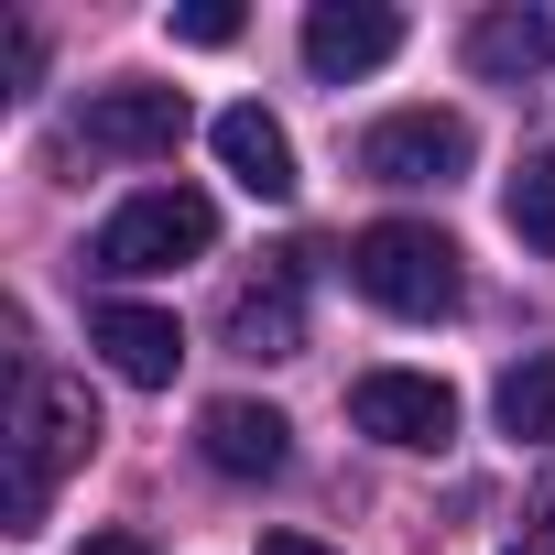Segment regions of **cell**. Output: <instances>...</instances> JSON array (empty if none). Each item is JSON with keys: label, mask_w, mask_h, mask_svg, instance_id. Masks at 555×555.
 Instances as JSON below:
<instances>
[{"label": "cell", "mask_w": 555, "mask_h": 555, "mask_svg": "<svg viewBox=\"0 0 555 555\" xmlns=\"http://www.w3.org/2000/svg\"><path fill=\"white\" fill-rule=\"evenodd\" d=\"M349 284H360L382 317H414V327H436V317L468 306L457 240L425 229V218H382V229H360V240H349Z\"/></svg>", "instance_id": "2"}, {"label": "cell", "mask_w": 555, "mask_h": 555, "mask_svg": "<svg viewBox=\"0 0 555 555\" xmlns=\"http://www.w3.org/2000/svg\"><path fill=\"white\" fill-rule=\"evenodd\" d=\"M99 436H109V425H99L88 382L23 360V382H12V533H44V490H55V468H88Z\"/></svg>", "instance_id": "1"}, {"label": "cell", "mask_w": 555, "mask_h": 555, "mask_svg": "<svg viewBox=\"0 0 555 555\" xmlns=\"http://www.w3.org/2000/svg\"><path fill=\"white\" fill-rule=\"evenodd\" d=\"M164 34L196 44V55H218V44H240V12H229V0H185V12H164Z\"/></svg>", "instance_id": "15"}, {"label": "cell", "mask_w": 555, "mask_h": 555, "mask_svg": "<svg viewBox=\"0 0 555 555\" xmlns=\"http://www.w3.org/2000/svg\"><path fill=\"white\" fill-rule=\"evenodd\" d=\"M349 425L382 436V447H403V457H436L457 436V392L436 371H360L349 382Z\"/></svg>", "instance_id": "5"}, {"label": "cell", "mask_w": 555, "mask_h": 555, "mask_svg": "<svg viewBox=\"0 0 555 555\" xmlns=\"http://www.w3.org/2000/svg\"><path fill=\"white\" fill-rule=\"evenodd\" d=\"M185 120H196V109H185V88H131V77H120V88H99V99H88V153L164 164V153L185 142Z\"/></svg>", "instance_id": "8"}, {"label": "cell", "mask_w": 555, "mask_h": 555, "mask_svg": "<svg viewBox=\"0 0 555 555\" xmlns=\"http://www.w3.org/2000/svg\"><path fill=\"white\" fill-rule=\"evenodd\" d=\"M501 218H512V240H522V250H544V261H555V153H522V175L501 185Z\"/></svg>", "instance_id": "14"}, {"label": "cell", "mask_w": 555, "mask_h": 555, "mask_svg": "<svg viewBox=\"0 0 555 555\" xmlns=\"http://www.w3.org/2000/svg\"><path fill=\"white\" fill-rule=\"evenodd\" d=\"M392 55H403V12H392V0H317V12H306V66L327 88H349V77H371Z\"/></svg>", "instance_id": "6"}, {"label": "cell", "mask_w": 555, "mask_h": 555, "mask_svg": "<svg viewBox=\"0 0 555 555\" xmlns=\"http://www.w3.org/2000/svg\"><path fill=\"white\" fill-rule=\"evenodd\" d=\"M88 555H153V544H142V533H99Z\"/></svg>", "instance_id": "19"}, {"label": "cell", "mask_w": 555, "mask_h": 555, "mask_svg": "<svg viewBox=\"0 0 555 555\" xmlns=\"http://www.w3.org/2000/svg\"><path fill=\"white\" fill-rule=\"evenodd\" d=\"M522 555H555V468L533 479V512H522Z\"/></svg>", "instance_id": "17"}, {"label": "cell", "mask_w": 555, "mask_h": 555, "mask_svg": "<svg viewBox=\"0 0 555 555\" xmlns=\"http://www.w3.org/2000/svg\"><path fill=\"white\" fill-rule=\"evenodd\" d=\"M207 142H218V164L240 175V196H261V207H284V196H295V142H284V120H272L261 99L218 109V120H207Z\"/></svg>", "instance_id": "11"}, {"label": "cell", "mask_w": 555, "mask_h": 555, "mask_svg": "<svg viewBox=\"0 0 555 555\" xmlns=\"http://www.w3.org/2000/svg\"><path fill=\"white\" fill-rule=\"evenodd\" d=\"M196 250H218V207L196 196V185H142L131 207H109L99 218V240H88V261L99 272H175V261H196Z\"/></svg>", "instance_id": "3"}, {"label": "cell", "mask_w": 555, "mask_h": 555, "mask_svg": "<svg viewBox=\"0 0 555 555\" xmlns=\"http://www.w3.org/2000/svg\"><path fill=\"white\" fill-rule=\"evenodd\" d=\"M468 153H479V131L457 109H392V120L360 131V175L371 185H457Z\"/></svg>", "instance_id": "4"}, {"label": "cell", "mask_w": 555, "mask_h": 555, "mask_svg": "<svg viewBox=\"0 0 555 555\" xmlns=\"http://www.w3.org/2000/svg\"><path fill=\"white\" fill-rule=\"evenodd\" d=\"M0 66H12V99H23V88L44 77V34H34V23H12V34H0Z\"/></svg>", "instance_id": "16"}, {"label": "cell", "mask_w": 555, "mask_h": 555, "mask_svg": "<svg viewBox=\"0 0 555 555\" xmlns=\"http://www.w3.org/2000/svg\"><path fill=\"white\" fill-rule=\"evenodd\" d=\"M457 55H468V77H490V88L544 77V66H555V0H501V12H479Z\"/></svg>", "instance_id": "9"}, {"label": "cell", "mask_w": 555, "mask_h": 555, "mask_svg": "<svg viewBox=\"0 0 555 555\" xmlns=\"http://www.w3.org/2000/svg\"><path fill=\"white\" fill-rule=\"evenodd\" d=\"M196 457H207L218 479H284V468H295V425L272 414V403H250V392H218V403L196 414Z\"/></svg>", "instance_id": "7"}, {"label": "cell", "mask_w": 555, "mask_h": 555, "mask_svg": "<svg viewBox=\"0 0 555 555\" xmlns=\"http://www.w3.org/2000/svg\"><path fill=\"white\" fill-rule=\"evenodd\" d=\"M88 349H99L120 382H142V392H164V382L185 371V327H175L164 306H99V317H88Z\"/></svg>", "instance_id": "10"}, {"label": "cell", "mask_w": 555, "mask_h": 555, "mask_svg": "<svg viewBox=\"0 0 555 555\" xmlns=\"http://www.w3.org/2000/svg\"><path fill=\"white\" fill-rule=\"evenodd\" d=\"M490 414H501V436H522V447H555V349L512 360V371H501V392H490Z\"/></svg>", "instance_id": "13"}, {"label": "cell", "mask_w": 555, "mask_h": 555, "mask_svg": "<svg viewBox=\"0 0 555 555\" xmlns=\"http://www.w3.org/2000/svg\"><path fill=\"white\" fill-rule=\"evenodd\" d=\"M261 555H327L317 533H261Z\"/></svg>", "instance_id": "18"}, {"label": "cell", "mask_w": 555, "mask_h": 555, "mask_svg": "<svg viewBox=\"0 0 555 555\" xmlns=\"http://www.w3.org/2000/svg\"><path fill=\"white\" fill-rule=\"evenodd\" d=\"M229 349H240V360H295V349H306V306H295V272L229 306Z\"/></svg>", "instance_id": "12"}]
</instances>
